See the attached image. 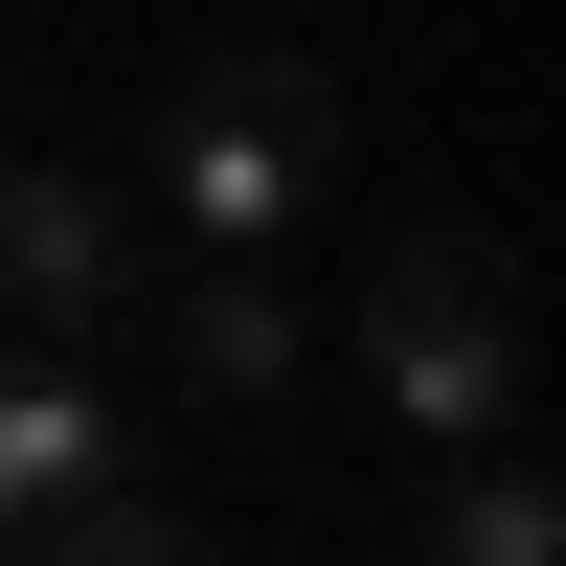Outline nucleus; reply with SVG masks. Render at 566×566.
I'll use <instances>...</instances> for the list:
<instances>
[{
    "mask_svg": "<svg viewBox=\"0 0 566 566\" xmlns=\"http://www.w3.org/2000/svg\"><path fill=\"white\" fill-rule=\"evenodd\" d=\"M114 453H136V408L91 386V340H0V566H69Z\"/></svg>",
    "mask_w": 566,
    "mask_h": 566,
    "instance_id": "nucleus-4",
    "label": "nucleus"
},
{
    "mask_svg": "<svg viewBox=\"0 0 566 566\" xmlns=\"http://www.w3.org/2000/svg\"><path fill=\"white\" fill-rule=\"evenodd\" d=\"M363 363H386L408 431H522V272H499V227H386L363 250Z\"/></svg>",
    "mask_w": 566,
    "mask_h": 566,
    "instance_id": "nucleus-2",
    "label": "nucleus"
},
{
    "mask_svg": "<svg viewBox=\"0 0 566 566\" xmlns=\"http://www.w3.org/2000/svg\"><path fill=\"white\" fill-rule=\"evenodd\" d=\"M159 295V205L91 159H0V340H136Z\"/></svg>",
    "mask_w": 566,
    "mask_h": 566,
    "instance_id": "nucleus-3",
    "label": "nucleus"
},
{
    "mask_svg": "<svg viewBox=\"0 0 566 566\" xmlns=\"http://www.w3.org/2000/svg\"><path fill=\"white\" fill-rule=\"evenodd\" d=\"M544 544H566V476L522 431H453L431 453V566H544Z\"/></svg>",
    "mask_w": 566,
    "mask_h": 566,
    "instance_id": "nucleus-6",
    "label": "nucleus"
},
{
    "mask_svg": "<svg viewBox=\"0 0 566 566\" xmlns=\"http://www.w3.org/2000/svg\"><path fill=\"white\" fill-rule=\"evenodd\" d=\"M136 205H159V250H295L340 205V91L295 45H181L159 136H136Z\"/></svg>",
    "mask_w": 566,
    "mask_h": 566,
    "instance_id": "nucleus-1",
    "label": "nucleus"
},
{
    "mask_svg": "<svg viewBox=\"0 0 566 566\" xmlns=\"http://www.w3.org/2000/svg\"><path fill=\"white\" fill-rule=\"evenodd\" d=\"M159 363H181V408H295V295H272V250H159Z\"/></svg>",
    "mask_w": 566,
    "mask_h": 566,
    "instance_id": "nucleus-5",
    "label": "nucleus"
}]
</instances>
